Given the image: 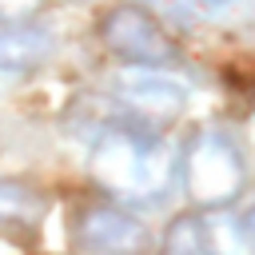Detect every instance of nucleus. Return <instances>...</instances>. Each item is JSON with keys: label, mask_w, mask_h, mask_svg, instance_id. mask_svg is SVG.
<instances>
[{"label": "nucleus", "mask_w": 255, "mask_h": 255, "mask_svg": "<svg viewBox=\"0 0 255 255\" xmlns=\"http://www.w3.org/2000/svg\"><path fill=\"white\" fill-rule=\"evenodd\" d=\"M175 147L163 139V131L116 120L108 124L88 151V171L100 191L112 195V203L124 207H155L167 199L175 183Z\"/></svg>", "instance_id": "f257e3e1"}, {"label": "nucleus", "mask_w": 255, "mask_h": 255, "mask_svg": "<svg viewBox=\"0 0 255 255\" xmlns=\"http://www.w3.org/2000/svg\"><path fill=\"white\" fill-rule=\"evenodd\" d=\"M179 183L195 207H227L247 183V159L227 128H199L179 151Z\"/></svg>", "instance_id": "f03ea898"}, {"label": "nucleus", "mask_w": 255, "mask_h": 255, "mask_svg": "<svg viewBox=\"0 0 255 255\" xmlns=\"http://www.w3.org/2000/svg\"><path fill=\"white\" fill-rule=\"evenodd\" d=\"M100 40L104 48L124 60L128 68H175L179 64V48L167 36L163 20L143 8V4H116L104 12L100 20Z\"/></svg>", "instance_id": "7ed1b4c3"}, {"label": "nucleus", "mask_w": 255, "mask_h": 255, "mask_svg": "<svg viewBox=\"0 0 255 255\" xmlns=\"http://www.w3.org/2000/svg\"><path fill=\"white\" fill-rule=\"evenodd\" d=\"M112 96H116L124 120L163 131L167 124H175L183 116L191 92L167 68H124L112 84Z\"/></svg>", "instance_id": "20e7f679"}, {"label": "nucleus", "mask_w": 255, "mask_h": 255, "mask_svg": "<svg viewBox=\"0 0 255 255\" xmlns=\"http://www.w3.org/2000/svg\"><path fill=\"white\" fill-rule=\"evenodd\" d=\"M76 243L88 255H143L151 231L124 203H88L76 215Z\"/></svg>", "instance_id": "39448f33"}, {"label": "nucleus", "mask_w": 255, "mask_h": 255, "mask_svg": "<svg viewBox=\"0 0 255 255\" xmlns=\"http://www.w3.org/2000/svg\"><path fill=\"white\" fill-rule=\"evenodd\" d=\"M56 56V32L40 20H8L0 28V76H32Z\"/></svg>", "instance_id": "423d86ee"}, {"label": "nucleus", "mask_w": 255, "mask_h": 255, "mask_svg": "<svg viewBox=\"0 0 255 255\" xmlns=\"http://www.w3.org/2000/svg\"><path fill=\"white\" fill-rule=\"evenodd\" d=\"M44 203L32 187L0 175V227H32L40 219Z\"/></svg>", "instance_id": "0eeeda50"}, {"label": "nucleus", "mask_w": 255, "mask_h": 255, "mask_svg": "<svg viewBox=\"0 0 255 255\" xmlns=\"http://www.w3.org/2000/svg\"><path fill=\"white\" fill-rule=\"evenodd\" d=\"M159 255H215V243H211V231L199 215H179L167 235H163V251Z\"/></svg>", "instance_id": "6e6552de"}, {"label": "nucleus", "mask_w": 255, "mask_h": 255, "mask_svg": "<svg viewBox=\"0 0 255 255\" xmlns=\"http://www.w3.org/2000/svg\"><path fill=\"white\" fill-rule=\"evenodd\" d=\"M40 4H44V0H0V20H4V24H8V20H28V16L40 12Z\"/></svg>", "instance_id": "1a4fd4ad"}, {"label": "nucleus", "mask_w": 255, "mask_h": 255, "mask_svg": "<svg viewBox=\"0 0 255 255\" xmlns=\"http://www.w3.org/2000/svg\"><path fill=\"white\" fill-rule=\"evenodd\" d=\"M235 235H239V243H243V247L255 255V203H251V207H247V211L235 219Z\"/></svg>", "instance_id": "9d476101"}, {"label": "nucleus", "mask_w": 255, "mask_h": 255, "mask_svg": "<svg viewBox=\"0 0 255 255\" xmlns=\"http://www.w3.org/2000/svg\"><path fill=\"white\" fill-rule=\"evenodd\" d=\"M195 4H203V8H227V4H235V0H195Z\"/></svg>", "instance_id": "9b49d317"}]
</instances>
